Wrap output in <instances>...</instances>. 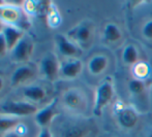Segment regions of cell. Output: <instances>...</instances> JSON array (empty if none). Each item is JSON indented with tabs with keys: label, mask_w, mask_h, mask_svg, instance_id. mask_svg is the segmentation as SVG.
Masks as SVG:
<instances>
[{
	"label": "cell",
	"mask_w": 152,
	"mask_h": 137,
	"mask_svg": "<svg viewBox=\"0 0 152 137\" xmlns=\"http://www.w3.org/2000/svg\"><path fill=\"white\" fill-rule=\"evenodd\" d=\"M122 59L126 64L129 65H136L138 63L139 60V53L138 50L132 44H128L125 46L123 50V54H122Z\"/></svg>",
	"instance_id": "19"
},
{
	"label": "cell",
	"mask_w": 152,
	"mask_h": 137,
	"mask_svg": "<svg viewBox=\"0 0 152 137\" xmlns=\"http://www.w3.org/2000/svg\"><path fill=\"white\" fill-rule=\"evenodd\" d=\"M3 137H26V134L23 133V132H19V131H17V130H14V131L5 133V135Z\"/></svg>",
	"instance_id": "25"
},
{
	"label": "cell",
	"mask_w": 152,
	"mask_h": 137,
	"mask_svg": "<svg viewBox=\"0 0 152 137\" xmlns=\"http://www.w3.org/2000/svg\"><path fill=\"white\" fill-rule=\"evenodd\" d=\"M117 119H118L120 126H122L123 128H126V129H132L137 125L139 117L138 113L132 108L123 107L117 113Z\"/></svg>",
	"instance_id": "14"
},
{
	"label": "cell",
	"mask_w": 152,
	"mask_h": 137,
	"mask_svg": "<svg viewBox=\"0 0 152 137\" xmlns=\"http://www.w3.org/2000/svg\"><path fill=\"white\" fill-rule=\"evenodd\" d=\"M5 26H6V24H4V23L0 20V33H2V31H3V29H4V27H5Z\"/></svg>",
	"instance_id": "27"
},
{
	"label": "cell",
	"mask_w": 152,
	"mask_h": 137,
	"mask_svg": "<svg viewBox=\"0 0 152 137\" xmlns=\"http://www.w3.org/2000/svg\"><path fill=\"white\" fill-rule=\"evenodd\" d=\"M23 17V12L15 4H5L0 6V20L6 25L18 26Z\"/></svg>",
	"instance_id": "10"
},
{
	"label": "cell",
	"mask_w": 152,
	"mask_h": 137,
	"mask_svg": "<svg viewBox=\"0 0 152 137\" xmlns=\"http://www.w3.org/2000/svg\"><path fill=\"white\" fill-rule=\"evenodd\" d=\"M88 133L87 127L80 124H68L63 128L61 137H85Z\"/></svg>",
	"instance_id": "17"
},
{
	"label": "cell",
	"mask_w": 152,
	"mask_h": 137,
	"mask_svg": "<svg viewBox=\"0 0 152 137\" xmlns=\"http://www.w3.org/2000/svg\"><path fill=\"white\" fill-rule=\"evenodd\" d=\"M22 95L27 101L36 104L46 100L48 92L44 86L38 83H30L22 89Z\"/></svg>",
	"instance_id": "12"
},
{
	"label": "cell",
	"mask_w": 152,
	"mask_h": 137,
	"mask_svg": "<svg viewBox=\"0 0 152 137\" xmlns=\"http://www.w3.org/2000/svg\"><path fill=\"white\" fill-rule=\"evenodd\" d=\"M3 88H4V80H3V78L0 76V92L3 90Z\"/></svg>",
	"instance_id": "26"
},
{
	"label": "cell",
	"mask_w": 152,
	"mask_h": 137,
	"mask_svg": "<svg viewBox=\"0 0 152 137\" xmlns=\"http://www.w3.org/2000/svg\"><path fill=\"white\" fill-rule=\"evenodd\" d=\"M132 70H134V78L143 80L146 76H148L150 72V67L146 62H138L136 65H134Z\"/></svg>",
	"instance_id": "20"
},
{
	"label": "cell",
	"mask_w": 152,
	"mask_h": 137,
	"mask_svg": "<svg viewBox=\"0 0 152 137\" xmlns=\"http://www.w3.org/2000/svg\"><path fill=\"white\" fill-rule=\"evenodd\" d=\"M38 71L40 75L48 82H55L57 78H60V62L56 54L48 52L42 56L39 62Z\"/></svg>",
	"instance_id": "5"
},
{
	"label": "cell",
	"mask_w": 152,
	"mask_h": 137,
	"mask_svg": "<svg viewBox=\"0 0 152 137\" xmlns=\"http://www.w3.org/2000/svg\"><path fill=\"white\" fill-rule=\"evenodd\" d=\"M34 43L31 37L25 35L18 44L10 51V59L17 63H24L30 59L33 53Z\"/></svg>",
	"instance_id": "8"
},
{
	"label": "cell",
	"mask_w": 152,
	"mask_h": 137,
	"mask_svg": "<svg viewBox=\"0 0 152 137\" xmlns=\"http://www.w3.org/2000/svg\"><path fill=\"white\" fill-rule=\"evenodd\" d=\"M36 137H53V134L51 132L50 128H40Z\"/></svg>",
	"instance_id": "24"
},
{
	"label": "cell",
	"mask_w": 152,
	"mask_h": 137,
	"mask_svg": "<svg viewBox=\"0 0 152 137\" xmlns=\"http://www.w3.org/2000/svg\"><path fill=\"white\" fill-rule=\"evenodd\" d=\"M114 86L111 80H104L97 87L95 91V98H94L93 113L99 117L102 113L104 108L111 103L113 97H114Z\"/></svg>",
	"instance_id": "2"
},
{
	"label": "cell",
	"mask_w": 152,
	"mask_h": 137,
	"mask_svg": "<svg viewBox=\"0 0 152 137\" xmlns=\"http://www.w3.org/2000/svg\"><path fill=\"white\" fill-rule=\"evenodd\" d=\"M67 36L70 40L75 42L77 46L82 48H88L90 46L92 40L94 36V28L93 25L90 22H84L80 23L74 27L69 32L67 33Z\"/></svg>",
	"instance_id": "3"
},
{
	"label": "cell",
	"mask_w": 152,
	"mask_h": 137,
	"mask_svg": "<svg viewBox=\"0 0 152 137\" xmlns=\"http://www.w3.org/2000/svg\"><path fill=\"white\" fill-rule=\"evenodd\" d=\"M128 88H129V91L132 92V94H134V95H141V94L144 93L146 85H145L144 80H138V78H132L129 82V83H128Z\"/></svg>",
	"instance_id": "21"
},
{
	"label": "cell",
	"mask_w": 152,
	"mask_h": 137,
	"mask_svg": "<svg viewBox=\"0 0 152 137\" xmlns=\"http://www.w3.org/2000/svg\"><path fill=\"white\" fill-rule=\"evenodd\" d=\"M109 60L104 55H95L88 61V70L93 75H99L104 73L106 69L108 68Z\"/></svg>",
	"instance_id": "15"
},
{
	"label": "cell",
	"mask_w": 152,
	"mask_h": 137,
	"mask_svg": "<svg viewBox=\"0 0 152 137\" xmlns=\"http://www.w3.org/2000/svg\"><path fill=\"white\" fill-rule=\"evenodd\" d=\"M37 69L30 64H22L15 69L10 76V85L12 87L25 86L32 83L33 78H35Z\"/></svg>",
	"instance_id": "7"
},
{
	"label": "cell",
	"mask_w": 152,
	"mask_h": 137,
	"mask_svg": "<svg viewBox=\"0 0 152 137\" xmlns=\"http://www.w3.org/2000/svg\"><path fill=\"white\" fill-rule=\"evenodd\" d=\"M61 103L72 112H83L87 107L86 94L79 88H70L63 92Z\"/></svg>",
	"instance_id": "1"
},
{
	"label": "cell",
	"mask_w": 152,
	"mask_h": 137,
	"mask_svg": "<svg viewBox=\"0 0 152 137\" xmlns=\"http://www.w3.org/2000/svg\"><path fill=\"white\" fill-rule=\"evenodd\" d=\"M142 34L147 39H152V20L148 21L142 29Z\"/></svg>",
	"instance_id": "22"
},
{
	"label": "cell",
	"mask_w": 152,
	"mask_h": 137,
	"mask_svg": "<svg viewBox=\"0 0 152 137\" xmlns=\"http://www.w3.org/2000/svg\"><path fill=\"white\" fill-rule=\"evenodd\" d=\"M83 62L80 59H66L60 62L59 76L65 80H74L83 71Z\"/></svg>",
	"instance_id": "11"
},
{
	"label": "cell",
	"mask_w": 152,
	"mask_h": 137,
	"mask_svg": "<svg viewBox=\"0 0 152 137\" xmlns=\"http://www.w3.org/2000/svg\"><path fill=\"white\" fill-rule=\"evenodd\" d=\"M55 44L57 52L66 59H79L82 55V49L63 34L55 36Z\"/></svg>",
	"instance_id": "6"
},
{
	"label": "cell",
	"mask_w": 152,
	"mask_h": 137,
	"mask_svg": "<svg viewBox=\"0 0 152 137\" xmlns=\"http://www.w3.org/2000/svg\"><path fill=\"white\" fill-rule=\"evenodd\" d=\"M20 124V117L10 115H0V132L7 133L14 131Z\"/></svg>",
	"instance_id": "16"
},
{
	"label": "cell",
	"mask_w": 152,
	"mask_h": 137,
	"mask_svg": "<svg viewBox=\"0 0 152 137\" xmlns=\"http://www.w3.org/2000/svg\"><path fill=\"white\" fill-rule=\"evenodd\" d=\"M7 52H8V49L7 46H6V41L4 39V36L2 33H0V58L3 57Z\"/></svg>",
	"instance_id": "23"
},
{
	"label": "cell",
	"mask_w": 152,
	"mask_h": 137,
	"mask_svg": "<svg viewBox=\"0 0 152 137\" xmlns=\"http://www.w3.org/2000/svg\"><path fill=\"white\" fill-rule=\"evenodd\" d=\"M57 105L58 99H53L50 103L45 105L44 107L39 108L37 112L34 115V121L36 125L40 128H49L54 119L57 115Z\"/></svg>",
	"instance_id": "9"
},
{
	"label": "cell",
	"mask_w": 152,
	"mask_h": 137,
	"mask_svg": "<svg viewBox=\"0 0 152 137\" xmlns=\"http://www.w3.org/2000/svg\"><path fill=\"white\" fill-rule=\"evenodd\" d=\"M3 115H15V117H27L35 115L38 111L36 104H33L27 100H7L1 105Z\"/></svg>",
	"instance_id": "4"
},
{
	"label": "cell",
	"mask_w": 152,
	"mask_h": 137,
	"mask_svg": "<svg viewBox=\"0 0 152 137\" xmlns=\"http://www.w3.org/2000/svg\"><path fill=\"white\" fill-rule=\"evenodd\" d=\"M2 34H3L4 39L6 41L8 52H10L25 36L22 28L19 26H14V25H6L2 31Z\"/></svg>",
	"instance_id": "13"
},
{
	"label": "cell",
	"mask_w": 152,
	"mask_h": 137,
	"mask_svg": "<svg viewBox=\"0 0 152 137\" xmlns=\"http://www.w3.org/2000/svg\"><path fill=\"white\" fill-rule=\"evenodd\" d=\"M104 37L108 42H116L121 38V32L116 24L109 23L104 30Z\"/></svg>",
	"instance_id": "18"
}]
</instances>
